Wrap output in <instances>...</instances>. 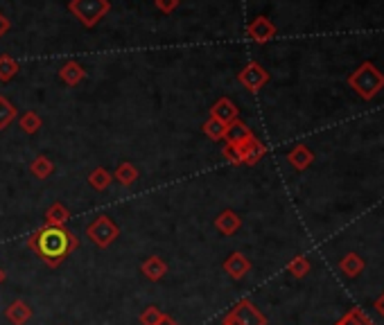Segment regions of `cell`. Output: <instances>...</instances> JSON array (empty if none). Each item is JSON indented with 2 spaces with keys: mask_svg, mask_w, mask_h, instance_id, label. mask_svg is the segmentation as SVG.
<instances>
[{
  "mask_svg": "<svg viewBox=\"0 0 384 325\" xmlns=\"http://www.w3.org/2000/svg\"><path fill=\"white\" fill-rule=\"evenodd\" d=\"M27 246L48 267L57 269L79 246V240L66 226H41L27 237Z\"/></svg>",
  "mask_w": 384,
  "mask_h": 325,
  "instance_id": "1",
  "label": "cell"
},
{
  "mask_svg": "<svg viewBox=\"0 0 384 325\" xmlns=\"http://www.w3.org/2000/svg\"><path fill=\"white\" fill-rule=\"evenodd\" d=\"M348 86L361 100H373L384 89V75L371 61H364L355 72L348 75Z\"/></svg>",
  "mask_w": 384,
  "mask_h": 325,
  "instance_id": "2",
  "label": "cell"
},
{
  "mask_svg": "<svg viewBox=\"0 0 384 325\" xmlns=\"http://www.w3.org/2000/svg\"><path fill=\"white\" fill-rule=\"evenodd\" d=\"M68 9L70 14H75V18H79L84 27H95L109 14L111 3L109 0H70Z\"/></svg>",
  "mask_w": 384,
  "mask_h": 325,
  "instance_id": "3",
  "label": "cell"
},
{
  "mask_svg": "<svg viewBox=\"0 0 384 325\" xmlns=\"http://www.w3.org/2000/svg\"><path fill=\"white\" fill-rule=\"evenodd\" d=\"M87 235L98 248H109L120 237V226L109 215H100L98 219H93L87 226Z\"/></svg>",
  "mask_w": 384,
  "mask_h": 325,
  "instance_id": "4",
  "label": "cell"
},
{
  "mask_svg": "<svg viewBox=\"0 0 384 325\" xmlns=\"http://www.w3.org/2000/svg\"><path fill=\"white\" fill-rule=\"evenodd\" d=\"M226 317L233 319L236 323H240V325H267V317L253 305L249 298L238 300L236 305L226 312Z\"/></svg>",
  "mask_w": 384,
  "mask_h": 325,
  "instance_id": "5",
  "label": "cell"
},
{
  "mask_svg": "<svg viewBox=\"0 0 384 325\" xmlns=\"http://www.w3.org/2000/svg\"><path fill=\"white\" fill-rule=\"evenodd\" d=\"M238 82L244 86L247 91L251 93H258L262 86L269 82V72H267L258 61H251L247 63L240 72H238Z\"/></svg>",
  "mask_w": 384,
  "mask_h": 325,
  "instance_id": "6",
  "label": "cell"
},
{
  "mask_svg": "<svg viewBox=\"0 0 384 325\" xmlns=\"http://www.w3.org/2000/svg\"><path fill=\"white\" fill-rule=\"evenodd\" d=\"M233 147L238 149L240 165H255V162H260L264 158V154H267V147L255 136H251L249 140H244L242 145H233Z\"/></svg>",
  "mask_w": 384,
  "mask_h": 325,
  "instance_id": "7",
  "label": "cell"
},
{
  "mask_svg": "<svg viewBox=\"0 0 384 325\" xmlns=\"http://www.w3.org/2000/svg\"><path fill=\"white\" fill-rule=\"evenodd\" d=\"M247 34L253 43H267L276 37V25L267 16H255L247 25Z\"/></svg>",
  "mask_w": 384,
  "mask_h": 325,
  "instance_id": "8",
  "label": "cell"
},
{
  "mask_svg": "<svg viewBox=\"0 0 384 325\" xmlns=\"http://www.w3.org/2000/svg\"><path fill=\"white\" fill-rule=\"evenodd\" d=\"M224 271L229 274V278L233 280H242L244 276L251 271V262H249V257L240 253V251H233L226 260H224Z\"/></svg>",
  "mask_w": 384,
  "mask_h": 325,
  "instance_id": "9",
  "label": "cell"
},
{
  "mask_svg": "<svg viewBox=\"0 0 384 325\" xmlns=\"http://www.w3.org/2000/svg\"><path fill=\"white\" fill-rule=\"evenodd\" d=\"M210 117H215V120L224 125H231L240 117V108L233 104L229 97H219V100L210 106Z\"/></svg>",
  "mask_w": 384,
  "mask_h": 325,
  "instance_id": "10",
  "label": "cell"
},
{
  "mask_svg": "<svg viewBox=\"0 0 384 325\" xmlns=\"http://www.w3.org/2000/svg\"><path fill=\"white\" fill-rule=\"evenodd\" d=\"M215 229H217L222 235H226V237L236 235V233L242 229V217H240L236 210H231V208L222 210V212L215 217Z\"/></svg>",
  "mask_w": 384,
  "mask_h": 325,
  "instance_id": "11",
  "label": "cell"
},
{
  "mask_svg": "<svg viewBox=\"0 0 384 325\" xmlns=\"http://www.w3.org/2000/svg\"><path fill=\"white\" fill-rule=\"evenodd\" d=\"M141 271L147 280H152V283H158V280H163L165 274H167V262L161 257V255H149L145 262L141 265Z\"/></svg>",
  "mask_w": 384,
  "mask_h": 325,
  "instance_id": "12",
  "label": "cell"
},
{
  "mask_svg": "<svg viewBox=\"0 0 384 325\" xmlns=\"http://www.w3.org/2000/svg\"><path fill=\"white\" fill-rule=\"evenodd\" d=\"M253 136V132L251 129L244 125L240 117L236 122H231V125H226V134H224V143L226 145H242L244 140H249Z\"/></svg>",
  "mask_w": 384,
  "mask_h": 325,
  "instance_id": "13",
  "label": "cell"
},
{
  "mask_svg": "<svg viewBox=\"0 0 384 325\" xmlns=\"http://www.w3.org/2000/svg\"><path fill=\"white\" fill-rule=\"evenodd\" d=\"M59 77H61L63 84L77 86V84H82L84 79H87V70H84V66H82V63H77V61H66L59 68Z\"/></svg>",
  "mask_w": 384,
  "mask_h": 325,
  "instance_id": "14",
  "label": "cell"
},
{
  "mask_svg": "<svg viewBox=\"0 0 384 325\" xmlns=\"http://www.w3.org/2000/svg\"><path fill=\"white\" fill-rule=\"evenodd\" d=\"M5 319L12 325H25L32 319V307L25 300H14L12 305L5 310Z\"/></svg>",
  "mask_w": 384,
  "mask_h": 325,
  "instance_id": "15",
  "label": "cell"
},
{
  "mask_svg": "<svg viewBox=\"0 0 384 325\" xmlns=\"http://www.w3.org/2000/svg\"><path fill=\"white\" fill-rule=\"evenodd\" d=\"M287 160L292 162V167L298 170V172H303L312 165V160H314V154L310 151V147H305V145H296L290 154H287Z\"/></svg>",
  "mask_w": 384,
  "mask_h": 325,
  "instance_id": "16",
  "label": "cell"
},
{
  "mask_svg": "<svg viewBox=\"0 0 384 325\" xmlns=\"http://www.w3.org/2000/svg\"><path fill=\"white\" fill-rule=\"evenodd\" d=\"M138 177H141V172H138V167L134 165V162H120L118 167H115V172H113V179L120 183V186H124V188H129V186H134V183L138 181Z\"/></svg>",
  "mask_w": 384,
  "mask_h": 325,
  "instance_id": "17",
  "label": "cell"
},
{
  "mask_svg": "<svg viewBox=\"0 0 384 325\" xmlns=\"http://www.w3.org/2000/svg\"><path fill=\"white\" fill-rule=\"evenodd\" d=\"M70 219V210L61 201L52 203L46 210V226H66Z\"/></svg>",
  "mask_w": 384,
  "mask_h": 325,
  "instance_id": "18",
  "label": "cell"
},
{
  "mask_svg": "<svg viewBox=\"0 0 384 325\" xmlns=\"http://www.w3.org/2000/svg\"><path fill=\"white\" fill-rule=\"evenodd\" d=\"M364 260H361L357 253H346L344 257L339 260V269L344 271V274L348 276V278H355V276H359L361 271H364Z\"/></svg>",
  "mask_w": 384,
  "mask_h": 325,
  "instance_id": "19",
  "label": "cell"
},
{
  "mask_svg": "<svg viewBox=\"0 0 384 325\" xmlns=\"http://www.w3.org/2000/svg\"><path fill=\"white\" fill-rule=\"evenodd\" d=\"M30 172H32V177L44 181V179H48L52 174V172H55V162H52L48 156H37L34 160L30 162Z\"/></svg>",
  "mask_w": 384,
  "mask_h": 325,
  "instance_id": "20",
  "label": "cell"
},
{
  "mask_svg": "<svg viewBox=\"0 0 384 325\" xmlns=\"http://www.w3.org/2000/svg\"><path fill=\"white\" fill-rule=\"evenodd\" d=\"M89 186L93 190H98V192H104L106 188L111 186V172L104 170V167H95L89 174Z\"/></svg>",
  "mask_w": 384,
  "mask_h": 325,
  "instance_id": "21",
  "label": "cell"
},
{
  "mask_svg": "<svg viewBox=\"0 0 384 325\" xmlns=\"http://www.w3.org/2000/svg\"><path fill=\"white\" fill-rule=\"evenodd\" d=\"M18 117V111H16V106L7 100L5 95H0V132L3 129H7L9 125H12L14 120Z\"/></svg>",
  "mask_w": 384,
  "mask_h": 325,
  "instance_id": "22",
  "label": "cell"
},
{
  "mask_svg": "<svg viewBox=\"0 0 384 325\" xmlns=\"http://www.w3.org/2000/svg\"><path fill=\"white\" fill-rule=\"evenodd\" d=\"M335 325H376V323H373V321L366 317V312H364V310L353 307V310H348Z\"/></svg>",
  "mask_w": 384,
  "mask_h": 325,
  "instance_id": "23",
  "label": "cell"
},
{
  "mask_svg": "<svg viewBox=\"0 0 384 325\" xmlns=\"http://www.w3.org/2000/svg\"><path fill=\"white\" fill-rule=\"evenodd\" d=\"M18 70H20V66L14 57H9V54L0 57V82H12L18 75Z\"/></svg>",
  "mask_w": 384,
  "mask_h": 325,
  "instance_id": "24",
  "label": "cell"
},
{
  "mask_svg": "<svg viewBox=\"0 0 384 325\" xmlns=\"http://www.w3.org/2000/svg\"><path fill=\"white\" fill-rule=\"evenodd\" d=\"M310 269H312V265L305 255H296L287 262V271H290L294 278H305L307 274H310Z\"/></svg>",
  "mask_w": 384,
  "mask_h": 325,
  "instance_id": "25",
  "label": "cell"
},
{
  "mask_svg": "<svg viewBox=\"0 0 384 325\" xmlns=\"http://www.w3.org/2000/svg\"><path fill=\"white\" fill-rule=\"evenodd\" d=\"M20 122V129H23L25 134H37L41 127H44V120H41V115L34 113V111H25L23 115L18 117Z\"/></svg>",
  "mask_w": 384,
  "mask_h": 325,
  "instance_id": "26",
  "label": "cell"
},
{
  "mask_svg": "<svg viewBox=\"0 0 384 325\" xmlns=\"http://www.w3.org/2000/svg\"><path fill=\"white\" fill-rule=\"evenodd\" d=\"M201 132H204L210 140L219 143V140H224V134H226V125L215 120V117H208V120L204 122V127H201Z\"/></svg>",
  "mask_w": 384,
  "mask_h": 325,
  "instance_id": "27",
  "label": "cell"
},
{
  "mask_svg": "<svg viewBox=\"0 0 384 325\" xmlns=\"http://www.w3.org/2000/svg\"><path fill=\"white\" fill-rule=\"evenodd\" d=\"M163 317H165V312L161 310V307H156V305H149V307H145L143 312H141V325H158L163 321Z\"/></svg>",
  "mask_w": 384,
  "mask_h": 325,
  "instance_id": "28",
  "label": "cell"
},
{
  "mask_svg": "<svg viewBox=\"0 0 384 325\" xmlns=\"http://www.w3.org/2000/svg\"><path fill=\"white\" fill-rule=\"evenodd\" d=\"M179 7V0H156V9L163 14H172Z\"/></svg>",
  "mask_w": 384,
  "mask_h": 325,
  "instance_id": "29",
  "label": "cell"
},
{
  "mask_svg": "<svg viewBox=\"0 0 384 325\" xmlns=\"http://www.w3.org/2000/svg\"><path fill=\"white\" fill-rule=\"evenodd\" d=\"M222 156L226 158L229 162H233V165H240V156H238V149L233 145H224L222 149Z\"/></svg>",
  "mask_w": 384,
  "mask_h": 325,
  "instance_id": "30",
  "label": "cell"
},
{
  "mask_svg": "<svg viewBox=\"0 0 384 325\" xmlns=\"http://www.w3.org/2000/svg\"><path fill=\"white\" fill-rule=\"evenodd\" d=\"M9 27H12V23H9V18H7L5 14H0V39H3V37L7 34Z\"/></svg>",
  "mask_w": 384,
  "mask_h": 325,
  "instance_id": "31",
  "label": "cell"
},
{
  "mask_svg": "<svg viewBox=\"0 0 384 325\" xmlns=\"http://www.w3.org/2000/svg\"><path fill=\"white\" fill-rule=\"evenodd\" d=\"M376 310H378V314L384 319V294H380L378 296V300H376Z\"/></svg>",
  "mask_w": 384,
  "mask_h": 325,
  "instance_id": "32",
  "label": "cell"
},
{
  "mask_svg": "<svg viewBox=\"0 0 384 325\" xmlns=\"http://www.w3.org/2000/svg\"><path fill=\"white\" fill-rule=\"evenodd\" d=\"M158 325H179L172 317H167V314H165V317H163V321L161 323H158Z\"/></svg>",
  "mask_w": 384,
  "mask_h": 325,
  "instance_id": "33",
  "label": "cell"
},
{
  "mask_svg": "<svg viewBox=\"0 0 384 325\" xmlns=\"http://www.w3.org/2000/svg\"><path fill=\"white\" fill-rule=\"evenodd\" d=\"M219 325H240V323H236L233 319H229L226 314H224V319H222V323H219Z\"/></svg>",
  "mask_w": 384,
  "mask_h": 325,
  "instance_id": "34",
  "label": "cell"
},
{
  "mask_svg": "<svg viewBox=\"0 0 384 325\" xmlns=\"http://www.w3.org/2000/svg\"><path fill=\"white\" fill-rule=\"evenodd\" d=\"M3 280H5V271L0 269V285H3Z\"/></svg>",
  "mask_w": 384,
  "mask_h": 325,
  "instance_id": "35",
  "label": "cell"
}]
</instances>
